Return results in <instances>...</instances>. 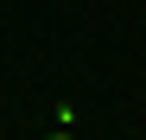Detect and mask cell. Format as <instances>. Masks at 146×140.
Here are the masks:
<instances>
[{"instance_id":"1","label":"cell","mask_w":146,"mask_h":140,"mask_svg":"<svg viewBox=\"0 0 146 140\" xmlns=\"http://www.w3.org/2000/svg\"><path fill=\"white\" fill-rule=\"evenodd\" d=\"M44 140H76V134H70V127H57V134H44Z\"/></svg>"}]
</instances>
